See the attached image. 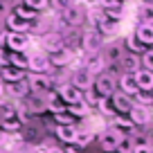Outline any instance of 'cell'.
Here are the masks:
<instances>
[{
    "label": "cell",
    "mask_w": 153,
    "mask_h": 153,
    "mask_svg": "<svg viewBox=\"0 0 153 153\" xmlns=\"http://www.w3.org/2000/svg\"><path fill=\"white\" fill-rule=\"evenodd\" d=\"M11 14H16L18 18H23V20H27V23H32L36 16H41V14H36V11H32L27 5H23V2H18V5L11 9Z\"/></svg>",
    "instance_id": "30"
},
{
    "label": "cell",
    "mask_w": 153,
    "mask_h": 153,
    "mask_svg": "<svg viewBox=\"0 0 153 153\" xmlns=\"http://www.w3.org/2000/svg\"><path fill=\"white\" fill-rule=\"evenodd\" d=\"M151 110H153V106H151Z\"/></svg>",
    "instance_id": "45"
},
{
    "label": "cell",
    "mask_w": 153,
    "mask_h": 153,
    "mask_svg": "<svg viewBox=\"0 0 153 153\" xmlns=\"http://www.w3.org/2000/svg\"><path fill=\"white\" fill-rule=\"evenodd\" d=\"M151 95H153V92H151Z\"/></svg>",
    "instance_id": "47"
},
{
    "label": "cell",
    "mask_w": 153,
    "mask_h": 153,
    "mask_svg": "<svg viewBox=\"0 0 153 153\" xmlns=\"http://www.w3.org/2000/svg\"><path fill=\"white\" fill-rule=\"evenodd\" d=\"M48 5L52 7L56 14H63L65 9H70V7L76 5V2H74V0H48Z\"/></svg>",
    "instance_id": "31"
},
{
    "label": "cell",
    "mask_w": 153,
    "mask_h": 153,
    "mask_svg": "<svg viewBox=\"0 0 153 153\" xmlns=\"http://www.w3.org/2000/svg\"><path fill=\"white\" fill-rule=\"evenodd\" d=\"M2 97H5V86L0 83V101H2Z\"/></svg>",
    "instance_id": "40"
},
{
    "label": "cell",
    "mask_w": 153,
    "mask_h": 153,
    "mask_svg": "<svg viewBox=\"0 0 153 153\" xmlns=\"http://www.w3.org/2000/svg\"><path fill=\"white\" fill-rule=\"evenodd\" d=\"M135 81H137V90L151 92V90H153V72H149V70H144V68H140V70L135 72Z\"/></svg>",
    "instance_id": "23"
},
{
    "label": "cell",
    "mask_w": 153,
    "mask_h": 153,
    "mask_svg": "<svg viewBox=\"0 0 153 153\" xmlns=\"http://www.w3.org/2000/svg\"><path fill=\"white\" fill-rule=\"evenodd\" d=\"M144 2H149V5H153V0H144Z\"/></svg>",
    "instance_id": "42"
},
{
    "label": "cell",
    "mask_w": 153,
    "mask_h": 153,
    "mask_svg": "<svg viewBox=\"0 0 153 153\" xmlns=\"http://www.w3.org/2000/svg\"><path fill=\"white\" fill-rule=\"evenodd\" d=\"M5 27H7V32H16V34H29V23L27 20H23V18H18L16 14H7L5 16Z\"/></svg>",
    "instance_id": "16"
},
{
    "label": "cell",
    "mask_w": 153,
    "mask_h": 153,
    "mask_svg": "<svg viewBox=\"0 0 153 153\" xmlns=\"http://www.w3.org/2000/svg\"><path fill=\"white\" fill-rule=\"evenodd\" d=\"M5 45L9 48V52H25L29 48V34L7 32L5 34Z\"/></svg>",
    "instance_id": "11"
},
{
    "label": "cell",
    "mask_w": 153,
    "mask_h": 153,
    "mask_svg": "<svg viewBox=\"0 0 153 153\" xmlns=\"http://www.w3.org/2000/svg\"><path fill=\"white\" fill-rule=\"evenodd\" d=\"M54 133H56V137L61 140V142L72 144V142H74V135H76V124H65V126H59L56 124Z\"/></svg>",
    "instance_id": "26"
},
{
    "label": "cell",
    "mask_w": 153,
    "mask_h": 153,
    "mask_svg": "<svg viewBox=\"0 0 153 153\" xmlns=\"http://www.w3.org/2000/svg\"><path fill=\"white\" fill-rule=\"evenodd\" d=\"M137 20H142L144 25H153V5L149 2L137 5Z\"/></svg>",
    "instance_id": "29"
},
{
    "label": "cell",
    "mask_w": 153,
    "mask_h": 153,
    "mask_svg": "<svg viewBox=\"0 0 153 153\" xmlns=\"http://www.w3.org/2000/svg\"><path fill=\"white\" fill-rule=\"evenodd\" d=\"M25 70H18V68H11V65H0V81L2 86H9V83H18L25 79Z\"/></svg>",
    "instance_id": "14"
},
{
    "label": "cell",
    "mask_w": 153,
    "mask_h": 153,
    "mask_svg": "<svg viewBox=\"0 0 153 153\" xmlns=\"http://www.w3.org/2000/svg\"><path fill=\"white\" fill-rule=\"evenodd\" d=\"M99 99H101V97L97 95V92L92 90V88H90V90H86V92H83V104H88V106H90L92 110L97 108V104H99Z\"/></svg>",
    "instance_id": "36"
},
{
    "label": "cell",
    "mask_w": 153,
    "mask_h": 153,
    "mask_svg": "<svg viewBox=\"0 0 153 153\" xmlns=\"http://www.w3.org/2000/svg\"><path fill=\"white\" fill-rule=\"evenodd\" d=\"M140 63H142L144 70L153 72V48H151V50H144V52L140 54Z\"/></svg>",
    "instance_id": "33"
},
{
    "label": "cell",
    "mask_w": 153,
    "mask_h": 153,
    "mask_svg": "<svg viewBox=\"0 0 153 153\" xmlns=\"http://www.w3.org/2000/svg\"><path fill=\"white\" fill-rule=\"evenodd\" d=\"M23 5H27L32 11H36V14H41V11L48 9V0H20Z\"/></svg>",
    "instance_id": "34"
},
{
    "label": "cell",
    "mask_w": 153,
    "mask_h": 153,
    "mask_svg": "<svg viewBox=\"0 0 153 153\" xmlns=\"http://www.w3.org/2000/svg\"><path fill=\"white\" fill-rule=\"evenodd\" d=\"M126 153H133V151H126Z\"/></svg>",
    "instance_id": "44"
},
{
    "label": "cell",
    "mask_w": 153,
    "mask_h": 153,
    "mask_svg": "<svg viewBox=\"0 0 153 153\" xmlns=\"http://www.w3.org/2000/svg\"><path fill=\"white\" fill-rule=\"evenodd\" d=\"M65 48V36H63L61 32H45L43 36H41V50H43L45 54H54L56 50Z\"/></svg>",
    "instance_id": "6"
},
{
    "label": "cell",
    "mask_w": 153,
    "mask_h": 153,
    "mask_svg": "<svg viewBox=\"0 0 153 153\" xmlns=\"http://www.w3.org/2000/svg\"><path fill=\"white\" fill-rule=\"evenodd\" d=\"M74 61V50L72 48H61V50H56L54 54H50V65L52 68H65V65H70V63Z\"/></svg>",
    "instance_id": "12"
},
{
    "label": "cell",
    "mask_w": 153,
    "mask_h": 153,
    "mask_svg": "<svg viewBox=\"0 0 153 153\" xmlns=\"http://www.w3.org/2000/svg\"><path fill=\"white\" fill-rule=\"evenodd\" d=\"M135 38H137V43L140 45H144L146 50H151L153 48V25H144V23H140L137 27H135V34H133Z\"/></svg>",
    "instance_id": "18"
},
{
    "label": "cell",
    "mask_w": 153,
    "mask_h": 153,
    "mask_svg": "<svg viewBox=\"0 0 153 153\" xmlns=\"http://www.w3.org/2000/svg\"><path fill=\"white\" fill-rule=\"evenodd\" d=\"M70 83L76 88V90L86 92V90H90V88H92V83H95V76H92V74H88V72L83 70V68H79V70H74V74H72Z\"/></svg>",
    "instance_id": "13"
},
{
    "label": "cell",
    "mask_w": 153,
    "mask_h": 153,
    "mask_svg": "<svg viewBox=\"0 0 153 153\" xmlns=\"http://www.w3.org/2000/svg\"><path fill=\"white\" fill-rule=\"evenodd\" d=\"M120 65L124 72H128V74H135V72L142 68V63H140V54H131V52H124L120 56Z\"/></svg>",
    "instance_id": "20"
},
{
    "label": "cell",
    "mask_w": 153,
    "mask_h": 153,
    "mask_svg": "<svg viewBox=\"0 0 153 153\" xmlns=\"http://www.w3.org/2000/svg\"><path fill=\"white\" fill-rule=\"evenodd\" d=\"M126 117L131 120L133 126H146L153 120V110H151V106H140V104L133 101V108H131V113Z\"/></svg>",
    "instance_id": "8"
},
{
    "label": "cell",
    "mask_w": 153,
    "mask_h": 153,
    "mask_svg": "<svg viewBox=\"0 0 153 153\" xmlns=\"http://www.w3.org/2000/svg\"><path fill=\"white\" fill-rule=\"evenodd\" d=\"M83 20H86V9L81 5H72L70 9L59 14V23L68 29H76L79 25H83Z\"/></svg>",
    "instance_id": "2"
},
{
    "label": "cell",
    "mask_w": 153,
    "mask_h": 153,
    "mask_svg": "<svg viewBox=\"0 0 153 153\" xmlns=\"http://www.w3.org/2000/svg\"><path fill=\"white\" fill-rule=\"evenodd\" d=\"M124 137V135H120L117 131L113 128H104L97 133V144H99V149L104 153H117V146H120V140Z\"/></svg>",
    "instance_id": "4"
},
{
    "label": "cell",
    "mask_w": 153,
    "mask_h": 153,
    "mask_svg": "<svg viewBox=\"0 0 153 153\" xmlns=\"http://www.w3.org/2000/svg\"><path fill=\"white\" fill-rule=\"evenodd\" d=\"M45 106H48V110H50V113H54V115L65 113V108H68V106L59 99L56 92H48V95H45Z\"/></svg>",
    "instance_id": "28"
},
{
    "label": "cell",
    "mask_w": 153,
    "mask_h": 153,
    "mask_svg": "<svg viewBox=\"0 0 153 153\" xmlns=\"http://www.w3.org/2000/svg\"><path fill=\"white\" fill-rule=\"evenodd\" d=\"M97 110H99L101 115H115L113 108H110V99H104V97H101L99 104H97Z\"/></svg>",
    "instance_id": "37"
},
{
    "label": "cell",
    "mask_w": 153,
    "mask_h": 153,
    "mask_svg": "<svg viewBox=\"0 0 153 153\" xmlns=\"http://www.w3.org/2000/svg\"><path fill=\"white\" fill-rule=\"evenodd\" d=\"M29 70L34 72V74H43V72H48L50 68V54H45L43 50H38V52H32L29 54Z\"/></svg>",
    "instance_id": "10"
},
{
    "label": "cell",
    "mask_w": 153,
    "mask_h": 153,
    "mask_svg": "<svg viewBox=\"0 0 153 153\" xmlns=\"http://www.w3.org/2000/svg\"><path fill=\"white\" fill-rule=\"evenodd\" d=\"M126 48H128V52H131V54H142L144 50H146L144 45H140V43H137V38H135L133 34H131V36H126Z\"/></svg>",
    "instance_id": "35"
},
{
    "label": "cell",
    "mask_w": 153,
    "mask_h": 153,
    "mask_svg": "<svg viewBox=\"0 0 153 153\" xmlns=\"http://www.w3.org/2000/svg\"><path fill=\"white\" fill-rule=\"evenodd\" d=\"M56 95H59V99H61L65 106H74V104H79V101H83V92L76 90L70 81L63 83V86H59L56 88Z\"/></svg>",
    "instance_id": "9"
},
{
    "label": "cell",
    "mask_w": 153,
    "mask_h": 153,
    "mask_svg": "<svg viewBox=\"0 0 153 153\" xmlns=\"http://www.w3.org/2000/svg\"><path fill=\"white\" fill-rule=\"evenodd\" d=\"M133 153H153V146L149 144V146H135Z\"/></svg>",
    "instance_id": "38"
},
{
    "label": "cell",
    "mask_w": 153,
    "mask_h": 153,
    "mask_svg": "<svg viewBox=\"0 0 153 153\" xmlns=\"http://www.w3.org/2000/svg\"><path fill=\"white\" fill-rule=\"evenodd\" d=\"M7 65L18 68V70H27L29 54H25V52H9V56H7Z\"/></svg>",
    "instance_id": "27"
},
{
    "label": "cell",
    "mask_w": 153,
    "mask_h": 153,
    "mask_svg": "<svg viewBox=\"0 0 153 153\" xmlns=\"http://www.w3.org/2000/svg\"><path fill=\"white\" fill-rule=\"evenodd\" d=\"M120 92L128 95L131 99L135 97V92H137V81H135V74H128V72H124V74L120 76Z\"/></svg>",
    "instance_id": "22"
},
{
    "label": "cell",
    "mask_w": 153,
    "mask_h": 153,
    "mask_svg": "<svg viewBox=\"0 0 153 153\" xmlns=\"http://www.w3.org/2000/svg\"><path fill=\"white\" fill-rule=\"evenodd\" d=\"M27 88H29V95H41L45 97L48 92H52V79H50L48 74H29L27 79Z\"/></svg>",
    "instance_id": "5"
},
{
    "label": "cell",
    "mask_w": 153,
    "mask_h": 153,
    "mask_svg": "<svg viewBox=\"0 0 153 153\" xmlns=\"http://www.w3.org/2000/svg\"><path fill=\"white\" fill-rule=\"evenodd\" d=\"M120 2H126V0H120Z\"/></svg>",
    "instance_id": "43"
},
{
    "label": "cell",
    "mask_w": 153,
    "mask_h": 153,
    "mask_svg": "<svg viewBox=\"0 0 153 153\" xmlns=\"http://www.w3.org/2000/svg\"><path fill=\"white\" fill-rule=\"evenodd\" d=\"M106 68H108V63H106V59L101 56V54H90V56H88V61L83 63V70H86L88 74H92V76L106 72Z\"/></svg>",
    "instance_id": "15"
},
{
    "label": "cell",
    "mask_w": 153,
    "mask_h": 153,
    "mask_svg": "<svg viewBox=\"0 0 153 153\" xmlns=\"http://www.w3.org/2000/svg\"><path fill=\"white\" fill-rule=\"evenodd\" d=\"M97 137V133L92 128H76V135H74V142H72V146H76L79 151H83L86 146H90L92 140Z\"/></svg>",
    "instance_id": "19"
},
{
    "label": "cell",
    "mask_w": 153,
    "mask_h": 153,
    "mask_svg": "<svg viewBox=\"0 0 153 153\" xmlns=\"http://www.w3.org/2000/svg\"><path fill=\"white\" fill-rule=\"evenodd\" d=\"M92 90H95L99 97H104V99H110V95L117 90V79H115L110 72H101V74L95 76Z\"/></svg>",
    "instance_id": "1"
},
{
    "label": "cell",
    "mask_w": 153,
    "mask_h": 153,
    "mask_svg": "<svg viewBox=\"0 0 153 153\" xmlns=\"http://www.w3.org/2000/svg\"><path fill=\"white\" fill-rule=\"evenodd\" d=\"M45 153H63L61 149H50V151H45Z\"/></svg>",
    "instance_id": "41"
},
{
    "label": "cell",
    "mask_w": 153,
    "mask_h": 153,
    "mask_svg": "<svg viewBox=\"0 0 153 153\" xmlns=\"http://www.w3.org/2000/svg\"><path fill=\"white\" fill-rule=\"evenodd\" d=\"M133 99H135V104H140V106H153V95L146 92V90H137Z\"/></svg>",
    "instance_id": "32"
},
{
    "label": "cell",
    "mask_w": 153,
    "mask_h": 153,
    "mask_svg": "<svg viewBox=\"0 0 153 153\" xmlns=\"http://www.w3.org/2000/svg\"><path fill=\"white\" fill-rule=\"evenodd\" d=\"M108 128L117 131L120 135H131L135 126L131 124L128 117H122V115H113V120H110V126H108Z\"/></svg>",
    "instance_id": "21"
},
{
    "label": "cell",
    "mask_w": 153,
    "mask_h": 153,
    "mask_svg": "<svg viewBox=\"0 0 153 153\" xmlns=\"http://www.w3.org/2000/svg\"><path fill=\"white\" fill-rule=\"evenodd\" d=\"M23 106L29 110L32 115H41V113H48V106H45V97L41 95H27L23 99Z\"/></svg>",
    "instance_id": "17"
},
{
    "label": "cell",
    "mask_w": 153,
    "mask_h": 153,
    "mask_svg": "<svg viewBox=\"0 0 153 153\" xmlns=\"http://www.w3.org/2000/svg\"><path fill=\"white\" fill-rule=\"evenodd\" d=\"M65 113L70 115L72 120H79V117L86 120V117H90V115H92V108L88 104H83V101H79V104H74V106H68Z\"/></svg>",
    "instance_id": "25"
},
{
    "label": "cell",
    "mask_w": 153,
    "mask_h": 153,
    "mask_svg": "<svg viewBox=\"0 0 153 153\" xmlns=\"http://www.w3.org/2000/svg\"><path fill=\"white\" fill-rule=\"evenodd\" d=\"M101 48H104V36H101L95 27H88L86 32L81 34V50L88 52V54H99Z\"/></svg>",
    "instance_id": "3"
},
{
    "label": "cell",
    "mask_w": 153,
    "mask_h": 153,
    "mask_svg": "<svg viewBox=\"0 0 153 153\" xmlns=\"http://www.w3.org/2000/svg\"><path fill=\"white\" fill-rule=\"evenodd\" d=\"M110 108H113L115 115H122V117H126V115L131 113V108H133V99H131L128 95H124V92L115 90L113 95H110Z\"/></svg>",
    "instance_id": "7"
},
{
    "label": "cell",
    "mask_w": 153,
    "mask_h": 153,
    "mask_svg": "<svg viewBox=\"0 0 153 153\" xmlns=\"http://www.w3.org/2000/svg\"><path fill=\"white\" fill-rule=\"evenodd\" d=\"M0 83H2V81H0Z\"/></svg>",
    "instance_id": "46"
},
{
    "label": "cell",
    "mask_w": 153,
    "mask_h": 153,
    "mask_svg": "<svg viewBox=\"0 0 153 153\" xmlns=\"http://www.w3.org/2000/svg\"><path fill=\"white\" fill-rule=\"evenodd\" d=\"M7 142H9V135H7L5 131H2V128H0V146H5Z\"/></svg>",
    "instance_id": "39"
},
{
    "label": "cell",
    "mask_w": 153,
    "mask_h": 153,
    "mask_svg": "<svg viewBox=\"0 0 153 153\" xmlns=\"http://www.w3.org/2000/svg\"><path fill=\"white\" fill-rule=\"evenodd\" d=\"M27 79V76H25ZM18 81V83H9V86H5V95H11L16 97V99H25V97L29 95V88H27V81Z\"/></svg>",
    "instance_id": "24"
}]
</instances>
